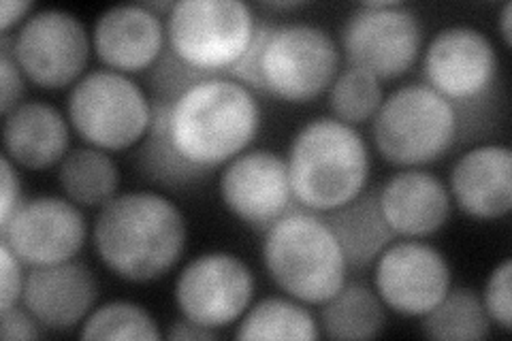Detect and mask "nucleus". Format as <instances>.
<instances>
[{"label": "nucleus", "mask_w": 512, "mask_h": 341, "mask_svg": "<svg viewBox=\"0 0 512 341\" xmlns=\"http://www.w3.org/2000/svg\"><path fill=\"white\" fill-rule=\"evenodd\" d=\"M237 339H318L320 331L306 303L267 297L248 307L239 318Z\"/></svg>", "instance_id": "b1692460"}, {"label": "nucleus", "mask_w": 512, "mask_h": 341, "mask_svg": "<svg viewBox=\"0 0 512 341\" xmlns=\"http://www.w3.org/2000/svg\"><path fill=\"white\" fill-rule=\"evenodd\" d=\"M378 203L393 233L410 239L438 233L453 207L448 186L419 167L391 175L378 190Z\"/></svg>", "instance_id": "6ab92c4d"}, {"label": "nucleus", "mask_w": 512, "mask_h": 341, "mask_svg": "<svg viewBox=\"0 0 512 341\" xmlns=\"http://www.w3.org/2000/svg\"><path fill=\"white\" fill-rule=\"evenodd\" d=\"M82 339H160L158 322L133 301H107L94 307L79 327Z\"/></svg>", "instance_id": "bb28decb"}, {"label": "nucleus", "mask_w": 512, "mask_h": 341, "mask_svg": "<svg viewBox=\"0 0 512 341\" xmlns=\"http://www.w3.org/2000/svg\"><path fill=\"white\" fill-rule=\"evenodd\" d=\"M320 329L329 339H372L387 329V305L363 282L344 286L320 307Z\"/></svg>", "instance_id": "4be33fe9"}, {"label": "nucleus", "mask_w": 512, "mask_h": 341, "mask_svg": "<svg viewBox=\"0 0 512 341\" xmlns=\"http://www.w3.org/2000/svg\"><path fill=\"white\" fill-rule=\"evenodd\" d=\"M137 165L150 182L165 188H184L203 180V173L175 154L167 137V101H152L150 131L137 152Z\"/></svg>", "instance_id": "a878e982"}, {"label": "nucleus", "mask_w": 512, "mask_h": 341, "mask_svg": "<svg viewBox=\"0 0 512 341\" xmlns=\"http://www.w3.org/2000/svg\"><path fill=\"white\" fill-rule=\"evenodd\" d=\"M58 184L64 197L79 207H103L118 197L116 160L99 148H75L60 160Z\"/></svg>", "instance_id": "5701e85b"}, {"label": "nucleus", "mask_w": 512, "mask_h": 341, "mask_svg": "<svg viewBox=\"0 0 512 341\" xmlns=\"http://www.w3.org/2000/svg\"><path fill=\"white\" fill-rule=\"evenodd\" d=\"M163 101L171 148L205 177L246 152L259 135L261 105L231 77L199 79Z\"/></svg>", "instance_id": "f03ea898"}, {"label": "nucleus", "mask_w": 512, "mask_h": 341, "mask_svg": "<svg viewBox=\"0 0 512 341\" xmlns=\"http://www.w3.org/2000/svg\"><path fill=\"white\" fill-rule=\"evenodd\" d=\"M22 203L24 199H22L20 175L15 171L13 162L7 156H3V201H0V224L7 222Z\"/></svg>", "instance_id": "473e14b6"}, {"label": "nucleus", "mask_w": 512, "mask_h": 341, "mask_svg": "<svg viewBox=\"0 0 512 341\" xmlns=\"http://www.w3.org/2000/svg\"><path fill=\"white\" fill-rule=\"evenodd\" d=\"M423 47L419 15L404 3H365L348 15L342 50L348 67L378 81L406 75Z\"/></svg>", "instance_id": "1a4fd4ad"}, {"label": "nucleus", "mask_w": 512, "mask_h": 341, "mask_svg": "<svg viewBox=\"0 0 512 341\" xmlns=\"http://www.w3.org/2000/svg\"><path fill=\"white\" fill-rule=\"evenodd\" d=\"M340 47L314 24H263L259 47L261 92L286 103H308L327 92L340 71Z\"/></svg>", "instance_id": "0eeeda50"}, {"label": "nucleus", "mask_w": 512, "mask_h": 341, "mask_svg": "<svg viewBox=\"0 0 512 341\" xmlns=\"http://www.w3.org/2000/svg\"><path fill=\"white\" fill-rule=\"evenodd\" d=\"M500 60L483 30L472 26H448L429 41L423 73L427 86L446 101L470 105L483 101L498 79Z\"/></svg>", "instance_id": "ddd939ff"}, {"label": "nucleus", "mask_w": 512, "mask_h": 341, "mask_svg": "<svg viewBox=\"0 0 512 341\" xmlns=\"http://www.w3.org/2000/svg\"><path fill=\"white\" fill-rule=\"evenodd\" d=\"M165 337H169V339H216L218 331L201 327V324L182 316L178 322L171 324V329L167 331Z\"/></svg>", "instance_id": "f704fd0d"}, {"label": "nucleus", "mask_w": 512, "mask_h": 341, "mask_svg": "<svg viewBox=\"0 0 512 341\" xmlns=\"http://www.w3.org/2000/svg\"><path fill=\"white\" fill-rule=\"evenodd\" d=\"M167 28L160 15L143 5L111 7L92 30V50L109 71L133 75L163 58Z\"/></svg>", "instance_id": "dca6fc26"}, {"label": "nucleus", "mask_w": 512, "mask_h": 341, "mask_svg": "<svg viewBox=\"0 0 512 341\" xmlns=\"http://www.w3.org/2000/svg\"><path fill=\"white\" fill-rule=\"evenodd\" d=\"M30 11H35V3H28V0H5L3 7H0V30H3V35H9L13 26H22L30 18Z\"/></svg>", "instance_id": "72a5a7b5"}, {"label": "nucleus", "mask_w": 512, "mask_h": 341, "mask_svg": "<svg viewBox=\"0 0 512 341\" xmlns=\"http://www.w3.org/2000/svg\"><path fill=\"white\" fill-rule=\"evenodd\" d=\"M421 329L431 339L476 341L491 335V320L483 299L470 288H451L444 299L421 316Z\"/></svg>", "instance_id": "393cba45"}, {"label": "nucleus", "mask_w": 512, "mask_h": 341, "mask_svg": "<svg viewBox=\"0 0 512 341\" xmlns=\"http://www.w3.org/2000/svg\"><path fill=\"white\" fill-rule=\"evenodd\" d=\"M323 218L340 243L348 269L370 267L397 237L382 216L378 192L372 190H363L357 199Z\"/></svg>", "instance_id": "412c9836"}, {"label": "nucleus", "mask_w": 512, "mask_h": 341, "mask_svg": "<svg viewBox=\"0 0 512 341\" xmlns=\"http://www.w3.org/2000/svg\"><path fill=\"white\" fill-rule=\"evenodd\" d=\"M448 192L457 207L476 220H500L512 209V152L485 143L463 154L451 171Z\"/></svg>", "instance_id": "a211bd4d"}, {"label": "nucleus", "mask_w": 512, "mask_h": 341, "mask_svg": "<svg viewBox=\"0 0 512 341\" xmlns=\"http://www.w3.org/2000/svg\"><path fill=\"white\" fill-rule=\"evenodd\" d=\"M510 22H512V3H506L502 7V13H500V30H502V39L504 43L510 47L512 45V28H510Z\"/></svg>", "instance_id": "c9c22d12"}, {"label": "nucleus", "mask_w": 512, "mask_h": 341, "mask_svg": "<svg viewBox=\"0 0 512 341\" xmlns=\"http://www.w3.org/2000/svg\"><path fill=\"white\" fill-rule=\"evenodd\" d=\"M92 35L77 15L41 9L30 15L13 37V58L24 77L43 90L75 86L84 77Z\"/></svg>", "instance_id": "9d476101"}, {"label": "nucleus", "mask_w": 512, "mask_h": 341, "mask_svg": "<svg viewBox=\"0 0 512 341\" xmlns=\"http://www.w3.org/2000/svg\"><path fill=\"white\" fill-rule=\"evenodd\" d=\"M451 282L446 256L423 241H393L376 261L378 297L399 316H425L451 290Z\"/></svg>", "instance_id": "4468645a"}, {"label": "nucleus", "mask_w": 512, "mask_h": 341, "mask_svg": "<svg viewBox=\"0 0 512 341\" xmlns=\"http://www.w3.org/2000/svg\"><path fill=\"white\" fill-rule=\"evenodd\" d=\"M69 122L92 148L120 152L146 139L152 101L128 75L101 69L84 75L69 94Z\"/></svg>", "instance_id": "6e6552de"}, {"label": "nucleus", "mask_w": 512, "mask_h": 341, "mask_svg": "<svg viewBox=\"0 0 512 341\" xmlns=\"http://www.w3.org/2000/svg\"><path fill=\"white\" fill-rule=\"evenodd\" d=\"M0 77H3V101L0 109L5 116L22 105V96L26 92V77L20 69V64L13 58V39L11 35L0 37Z\"/></svg>", "instance_id": "c756f323"}, {"label": "nucleus", "mask_w": 512, "mask_h": 341, "mask_svg": "<svg viewBox=\"0 0 512 341\" xmlns=\"http://www.w3.org/2000/svg\"><path fill=\"white\" fill-rule=\"evenodd\" d=\"M382 101L380 81L355 67L340 71L329 86V107L335 120L350 126L374 120Z\"/></svg>", "instance_id": "cd10ccee"}, {"label": "nucleus", "mask_w": 512, "mask_h": 341, "mask_svg": "<svg viewBox=\"0 0 512 341\" xmlns=\"http://www.w3.org/2000/svg\"><path fill=\"white\" fill-rule=\"evenodd\" d=\"M263 7H267V9H274V11H293V9H301V7H306V3H265Z\"/></svg>", "instance_id": "e433bc0d"}, {"label": "nucleus", "mask_w": 512, "mask_h": 341, "mask_svg": "<svg viewBox=\"0 0 512 341\" xmlns=\"http://www.w3.org/2000/svg\"><path fill=\"white\" fill-rule=\"evenodd\" d=\"M288 175L299 207L329 214L357 199L370 180V148L355 126L316 118L295 135Z\"/></svg>", "instance_id": "7ed1b4c3"}, {"label": "nucleus", "mask_w": 512, "mask_h": 341, "mask_svg": "<svg viewBox=\"0 0 512 341\" xmlns=\"http://www.w3.org/2000/svg\"><path fill=\"white\" fill-rule=\"evenodd\" d=\"M186 218L169 197L152 190L124 192L101 207L92 246L120 280L146 284L165 278L186 248Z\"/></svg>", "instance_id": "f257e3e1"}, {"label": "nucleus", "mask_w": 512, "mask_h": 341, "mask_svg": "<svg viewBox=\"0 0 512 341\" xmlns=\"http://www.w3.org/2000/svg\"><path fill=\"white\" fill-rule=\"evenodd\" d=\"M374 143L395 167L416 169L440 160L459 135V111L427 84H406L382 101Z\"/></svg>", "instance_id": "423d86ee"}, {"label": "nucleus", "mask_w": 512, "mask_h": 341, "mask_svg": "<svg viewBox=\"0 0 512 341\" xmlns=\"http://www.w3.org/2000/svg\"><path fill=\"white\" fill-rule=\"evenodd\" d=\"M71 131L67 118L43 101H26L5 116L3 145L13 165L43 171L69 154Z\"/></svg>", "instance_id": "aec40b11"}, {"label": "nucleus", "mask_w": 512, "mask_h": 341, "mask_svg": "<svg viewBox=\"0 0 512 341\" xmlns=\"http://www.w3.org/2000/svg\"><path fill=\"white\" fill-rule=\"evenodd\" d=\"M263 263L274 284L306 305H323L348 275L344 252L320 214L295 207L269 226Z\"/></svg>", "instance_id": "20e7f679"}, {"label": "nucleus", "mask_w": 512, "mask_h": 341, "mask_svg": "<svg viewBox=\"0 0 512 341\" xmlns=\"http://www.w3.org/2000/svg\"><path fill=\"white\" fill-rule=\"evenodd\" d=\"M512 263L510 258L495 267L493 273L489 275L487 286H485V295H483V305L489 320L493 324H498L502 331H510L512 327Z\"/></svg>", "instance_id": "c85d7f7f"}, {"label": "nucleus", "mask_w": 512, "mask_h": 341, "mask_svg": "<svg viewBox=\"0 0 512 341\" xmlns=\"http://www.w3.org/2000/svg\"><path fill=\"white\" fill-rule=\"evenodd\" d=\"M0 263H3V290H0V312L22 303V292L26 284L24 263L11 252L9 246L0 243Z\"/></svg>", "instance_id": "7c9ffc66"}, {"label": "nucleus", "mask_w": 512, "mask_h": 341, "mask_svg": "<svg viewBox=\"0 0 512 341\" xmlns=\"http://www.w3.org/2000/svg\"><path fill=\"white\" fill-rule=\"evenodd\" d=\"M256 20L242 0H180L167 15V50L197 77H229L250 50Z\"/></svg>", "instance_id": "39448f33"}, {"label": "nucleus", "mask_w": 512, "mask_h": 341, "mask_svg": "<svg viewBox=\"0 0 512 341\" xmlns=\"http://www.w3.org/2000/svg\"><path fill=\"white\" fill-rule=\"evenodd\" d=\"M254 297V275L231 252L199 254L175 280L180 314L201 327L220 331L242 318Z\"/></svg>", "instance_id": "9b49d317"}, {"label": "nucleus", "mask_w": 512, "mask_h": 341, "mask_svg": "<svg viewBox=\"0 0 512 341\" xmlns=\"http://www.w3.org/2000/svg\"><path fill=\"white\" fill-rule=\"evenodd\" d=\"M96 299L99 284L79 261L32 267L26 273L22 305L47 331L67 333L82 327Z\"/></svg>", "instance_id": "f3484780"}, {"label": "nucleus", "mask_w": 512, "mask_h": 341, "mask_svg": "<svg viewBox=\"0 0 512 341\" xmlns=\"http://www.w3.org/2000/svg\"><path fill=\"white\" fill-rule=\"evenodd\" d=\"M0 239L30 269L60 265L82 252L88 224L79 205L67 197H35L0 224Z\"/></svg>", "instance_id": "f8f14e48"}, {"label": "nucleus", "mask_w": 512, "mask_h": 341, "mask_svg": "<svg viewBox=\"0 0 512 341\" xmlns=\"http://www.w3.org/2000/svg\"><path fill=\"white\" fill-rule=\"evenodd\" d=\"M220 197L239 222L263 233L299 207L288 162L271 150H246L227 162L220 177Z\"/></svg>", "instance_id": "2eb2a0df"}, {"label": "nucleus", "mask_w": 512, "mask_h": 341, "mask_svg": "<svg viewBox=\"0 0 512 341\" xmlns=\"http://www.w3.org/2000/svg\"><path fill=\"white\" fill-rule=\"evenodd\" d=\"M41 329L43 327L39 324V320L32 316L22 303L0 312V335H3L5 341L39 339Z\"/></svg>", "instance_id": "2f4dec72"}]
</instances>
